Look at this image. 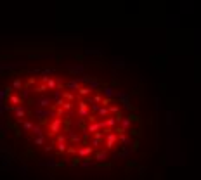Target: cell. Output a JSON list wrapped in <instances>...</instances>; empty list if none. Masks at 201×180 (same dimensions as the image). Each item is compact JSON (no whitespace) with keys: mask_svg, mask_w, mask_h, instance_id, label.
Segmentation results:
<instances>
[{"mask_svg":"<svg viewBox=\"0 0 201 180\" xmlns=\"http://www.w3.org/2000/svg\"><path fill=\"white\" fill-rule=\"evenodd\" d=\"M69 71H71L73 75H78V73H83V66H73V68H69Z\"/></svg>","mask_w":201,"mask_h":180,"instance_id":"d4e9b609","label":"cell"},{"mask_svg":"<svg viewBox=\"0 0 201 180\" xmlns=\"http://www.w3.org/2000/svg\"><path fill=\"white\" fill-rule=\"evenodd\" d=\"M35 145H42L43 142H45V137H35Z\"/></svg>","mask_w":201,"mask_h":180,"instance_id":"f1b7e54d","label":"cell"},{"mask_svg":"<svg viewBox=\"0 0 201 180\" xmlns=\"http://www.w3.org/2000/svg\"><path fill=\"white\" fill-rule=\"evenodd\" d=\"M43 83L47 85V90H54L57 87V80H54V78H47Z\"/></svg>","mask_w":201,"mask_h":180,"instance_id":"5bb4252c","label":"cell"},{"mask_svg":"<svg viewBox=\"0 0 201 180\" xmlns=\"http://www.w3.org/2000/svg\"><path fill=\"white\" fill-rule=\"evenodd\" d=\"M66 135L69 137V140H71L73 144H80V142H82V137H80L78 133H75V130H68V133H66Z\"/></svg>","mask_w":201,"mask_h":180,"instance_id":"ba28073f","label":"cell"},{"mask_svg":"<svg viewBox=\"0 0 201 180\" xmlns=\"http://www.w3.org/2000/svg\"><path fill=\"white\" fill-rule=\"evenodd\" d=\"M66 149H68V144H66V142H57V151L59 152H66Z\"/></svg>","mask_w":201,"mask_h":180,"instance_id":"cb8c5ba5","label":"cell"},{"mask_svg":"<svg viewBox=\"0 0 201 180\" xmlns=\"http://www.w3.org/2000/svg\"><path fill=\"white\" fill-rule=\"evenodd\" d=\"M62 99H64V101H69V102H73V101H75V95H73L71 92H62Z\"/></svg>","mask_w":201,"mask_h":180,"instance_id":"7402d4cb","label":"cell"},{"mask_svg":"<svg viewBox=\"0 0 201 180\" xmlns=\"http://www.w3.org/2000/svg\"><path fill=\"white\" fill-rule=\"evenodd\" d=\"M128 126H132V119L128 116H127V118H121V119H120V128L127 132V128H128Z\"/></svg>","mask_w":201,"mask_h":180,"instance_id":"7c38bea8","label":"cell"},{"mask_svg":"<svg viewBox=\"0 0 201 180\" xmlns=\"http://www.w3.org/2000/svg\"><path fill=\"white\" fill-rule=\"evenodd\" d=\"M57 142H66V135H64V133H59V135H57Z\"/></svg>","mask_w":201,"mask_h":180,"instance_id":"1f68e13d","label":"cell"},{"mask_svg":"<svg viewBox=\"0 0 201 180\" xmlns=\"http://www.w3.org/2000/svg\"><path fill=\"white\" fill-rule=\"evenodd\" d=\"M104 137H106V149H113L115 144L118 142V135L116 133H113V130H111V132H108Z\"/></svg>","mask_w":201,"mask_h":180,"instance_id":"3957f363","label":"cell"},{"mask_svg":"<svg viewBox=\"0 0 201 180\" xmlns=\"http://www.w3.org/2000/svg\"><path fill=\"white\" fill-rule=\"evenodd\" d=\"M62 118H59V116H55L50 123H49V133L50 135H57L59 132H61V128H62Z\"/></svg>","mask_w":201,"mask_h":180,"instance_id":"6da1fadb","label":"cell"},{"mask_svg":"<svg viewBox=\"0 0 201 180\" xmlns=\"http://www.w3.org/2000/svg\"><path fill=\"white\" fill-rule=\"evenodd\" d=\"M42 75H43V76H49V75H54V69H43V71H42Z\"/></svg>","mask_w":201,"mask_h":180,"instance_id":"4dcf8cb0","label":"cell"},{"mask_svg":"<svg viewBox=\"0 0 201 180\" xmlns=\"http://www.w3.org/2000/svg\"><path fill=\"white\" fill-rule=\"evenodd\" d=\"M89 114H90V109H89L87 101H78V116H80V118H87Z\"/></svg>","mask_w":201,"mask_h":180,"instance_id":"277c9868","label":"cell"},{"mask_svg":"<svg viewBox=\"0 0 201 180\" xmlns=\"http://www.w3.org/2000/svg\"><path fill=\"white\" fill-rule=\"evenodd\" d=\"M19 97L23 101H28V99H30V88H28V87H23V88L19 90Z\"/></svg>","mask_w":201,"mask_h":180,"instance_id":"9a60e30c","label":"cell"},{"mask_svg":"<svg viewBox=\"0 0 201 180\" xmlns=\"http://www.w3.org/2000/svg\"><path fill=\"white\" fill-rule=\"evenodd\" d=\"M35 118H36V119L42 123V121H45L47 118H55V113H54V111L40 109V107H38V109H35Z\"/></svg>","mask_w":201,"mask_h":180,"instance_id":"7a4b0ae2","label":"cell"},{"mask_svg":"<svg viewBox=\"0 0 201 180\" xmlns=\"http://www.w3.org/2000/svg\"><path fill=\"white\" fill-rule=\"evenodd\" d=\"M90 147H92V149H97V147H99V145H101V140H97V138H92V142H90Z\"/></svg>","mask_w":201,"mask_h":180,"instance_id":"f546056e","label":"cell"},{"mask_svg":"<svg viewBox=\"0 0 201 180\" xmlns=\"http://www.w3.org/2000/svg\"><path fill=\"white\" fill-rule=\"evenodd\" d=\"M11 88H12V90H17V92H19V90L23 88V82H21L19 78H16V80L12 82V87H11Z\"/></svg>","mask_w":201,"mask_h":180,"instance_id":"ac0fdd59","label":"cell"},{"mask_svg":"<svg viewBox=\"0 0 201 180\" xmlns=\"http://www.w3.org/2000/svg\"><path fill=\"white\" fill-rule=\"evenodd\" d=\"M99 107H101V106H97V104H92V111H94V113H97V111H99Z\"/></svg>","mask_w":201,"mask_h":180,"instance_id":"e575fe53","label":"cell"},{"mask_svg":"<svg viewBox=\"0 0 201 180\" xmlns=\"http://www.w3.org/2000/svg\"><path fill=\"white\" fill-rule=\"evenodd\" d=\"M108 111H109V114H113V116H115V114H118V113H120V107H118V106H108Z\"/></svg>","mask_w":201,"mask_h":180,"instance_id":"603a6c76","label":"cell"},{"mask_svg":"<svg viewBox=\"0 0 201 180\" xmlns=\"http://www.w3.org/2000/svg\"><path fill=\"white\" fill-rule=\"evenodd\" d=\"M50 104H52V99L47 97V95H45V97H38V99L35 101V106H36V107H40V109H47Z\"/></svg>","mask_w":201,"mask_h":180,"instance_id":"5b68a950","label":"cell"},{"mask_svg":"<svg viewBox=\"0 0 201 180\" xmlns=\"http://www.w3.org/2000/svg\"><path fill=\"white\" fill-rule=\"evenodd\" d=\"M23 128L26 132H31V128H33V123L31 121H23Z\"/></svg>","mask_w":201,"mask_h":180,"instance_id":"4316f807","label":"cell"},{"mask_svg":"<svg viewBox=\"0 0 201 180\" xmlns=\"http://www.w3.org/2000/svg\"><path fill=\"white\" fill-rule=\"evenodd\" d=\"M92 151H94V149H92L90 145H85V147H80L76 152H78V156H80V158H87V156L92 154Z\"/></svg>","mask_w":201,"mask_h":180,"instance_id":"52a82bcc","label":"cell"},{"mask_svg":"<svg viewBox=\"0 0 201 180\" xmlns=\"http://www.w3.org/2000/svg\"><path fill=\"white\" fill-rule=\"evenodd\" d=\"M102 95H104V99H113V97H115V88H113V87H104Z\"/></svg>","mask_w":201,"mask_h":180,"instance_id":"8fae6325","label":"cell"},{"mask_svg":"<svg viewBox=\"0 0 201 180\" xmlns=\"http://www.w3.org/2000/svg\"><path fill=\"white\" fill-rule=\"evenodd\" d=\"M11 109L14 111V116L17 118V121L21 123V121H23V118L26 116V109L23 107V104H21V106H12Z\"/></svg>","mask_w":201,"mask_h":180,"instance_id":"8992f818","label":"cell"},{"mask_svg":"<svg viewBox=\"0 0 201 180\" xmlns=\"http://www.w3.org/2000/svg\"><path fill=\"white\" fill-rule=\"evenodd\" d=\"M120 104H121V107H125V109L133 111V106L130 104V101H128V99H125V101H120Z\"/></svg>","mask_w":201,"mask_h":180,"instance_id":"44dd1931","label":"cell"},{"mask_svg":"<svg viewBox=\"0 0 201 180\" xmlns=\"http://www.w3.org/2000/svg\"><path fill=\"white\" fill-rule=\"evenodd\" d=\"M76 92H78V95H82V97H83V95H89L92 90H90L89 87H80V88L76 90Z\"/></svg>","mask_w":201,"mask_h":180,"instance_id":"ffe728a7","label":"cell"},{"mask_svg":"<svg viewBox=\"0 0 201 180\" xmlns=\"http://www.w3.org/2000/svg\"><path fill=\"white\" fill-rule=\"evenodd\" d=\"M66 88H69V90H78L80 88V80L78 78H75V80H69L68 83H66Z\"/></svg>","mask_w":201,"mask_h":180,"instance_id":"9c48e42d","label":"cell"},{"mask_svg":"<svg viewBox=\"0 0 201 180\" xmlns=\"http://www.w3.org/2000/svg\"><path fill=\"white\" fill-rule=\"evenodd\" d=\"M130 133H132V135H139V130H137V128H132Z\"/></svg>","mask_w":201,"mask_h":180,"instance_id":"8d00e7d4","label":"cell"},{"mask_svg":"<svg viewBox=\"0 0 201 180\" xmlns=\"http://www.w3.org/2000/svg\"><path fill=\"white\" fill-rule=\"evenodd\" d=\"M82 165L85 166V168H89V166H92V163H90V161H83Z\"/></svg>","mask_w":201,"mask_h":180,"instance_id":"d590c367","label":"cell"},{"mask_svg":"<svg viewBox=\"0 0 201 180\" xmlns=\"http://www.w3.org/2000/svg\"><path fill=\"white\" fill-rule=\"evenodd\" d=\"M104 125H106V128H113V126L118 125V121L115 116H108V118H104Z\"/></svg>","mask_w":201,"mask_h":180,"instance_id":"30bf717a","label":"cell"},{"mask_svg":"<svg viewBox=\"0 0 201 180\" xmlns=\"http://www.w3.org/2000/svg\"><path fill=\"white\" fill-rule=\"evenodd\" d=\"M9 102L14 104V106H21L23 104V99L19 95H9Z\"/></svg>","mask_w":201,"mask_h":180,"instance_id":"2e32d148","label":"cell"},{"mask_svg":"<svg viewBox=\"0 0 201 180\" xmlns=\"http://www.w3.org/2000/svg\"><path fill=\"white\" fill-rule=\"evenodd\" d=\"M66 151H68V152H71V154H75V152H76V149L73 147V145H69V147L66 149Z\"/></svg>","mask_w":201,"mask_h":180,"instance_id":"836d02e7","label":"cell"},{"mask_svg":"<svg viewBox=\"0 0 201 180\" xmlns=\"http://www.w3.org/2000/svg\"><path fill=\"white\" fill-rule=\"evenodd\" d=\"M64 111H69V109H73V102H69V101H64L62 102V106H61Z\"/></svg>","mask_w":201,"mask_h":180,"instance_id":"484cf974","label":"cell"},{"mask_svg":"<svg viewBox=\"0 0 201 180\" xmlns=\"http://www.w3.org/2000/svg\"><path fill=\"white\" fill-rule=\"evenodd\" d=\"M35 92H45V90H47V85H45V83H42V85H38V87H35Z\"/></svg>","mask_w":201,"mask_h":180,"instance_id":"83f0119b","label":"cell"},{"mask_svg":"<svg viewBox=\"0 0 201 180\" xmlns=\"http://www.w3.org/2000/svg\"><path fill=\"white\" fill-rule=\"evenodd\" d=\"M128 118L132 119V123H133V121H139V116H137V114H130Z\"/></svg>","mask_w":201,"mask_h":180,"instance_id":"d6a6232c","label":"cell"},{"mask_svg":"<svg viewBox=\"0 0 201 180\" xmlns=\"http://www.w3.org/2000/svg\"><path fill=\"white\" fill-rule=\"evenodd\" d=\"M97 114H99L101 118H108V116H109V111H108V107H106V106H102V107H99Z\"/></svg>","mask_w":201,"mask_h":180,"instance_id":"d6986e66","label":"cell"},{"mask_svg":"<svg viewBox=\"0 0 201 180\" xmlns=\"http://www.w3.org/2000/svg\"><path fill=\"white\" fill-rule=\"evenodd\" d=\"M96 159L99 161V163L106 161V159H108V152H106V151H99V152L96 154Z\"/></svg>","mask_w":201,"mask_h":180,"instance_id":"e0dca14e","label":"cell"},{"mask_svg":"<svg viewBox=\"0 0 201 180\" xmlns=\"http://www.w3.org/2000/svg\"><path fill=\"white\" fill-rule=\"evenodd\" d=\"M31 133H33L35 137H43V128H42V125H33Z\"/></svg>","mask_w":201,"mask_h":180,"instance_id":"4fadbf2b","label":"cell"}]
</instances>
